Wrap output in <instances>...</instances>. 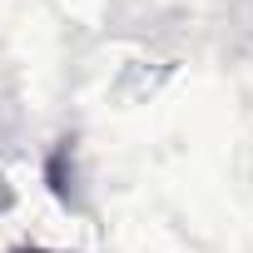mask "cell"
I'll return each mask as SVG.
<instances>
[{
	"label": "cell",
	"instance_id": "6da1fadb",
	"mask_svg": "<svg viewBox=\"0 0 253 253\" xmlns=\"http://www.w3.org/2000/svg\"><path fill=\"white\" fill-rule=\"evenodd\" d=\"M10 253H50V248H10Z\"/></svg>",
	"mask_w": 253,
	"mask_h": 253
}]
</instances>
